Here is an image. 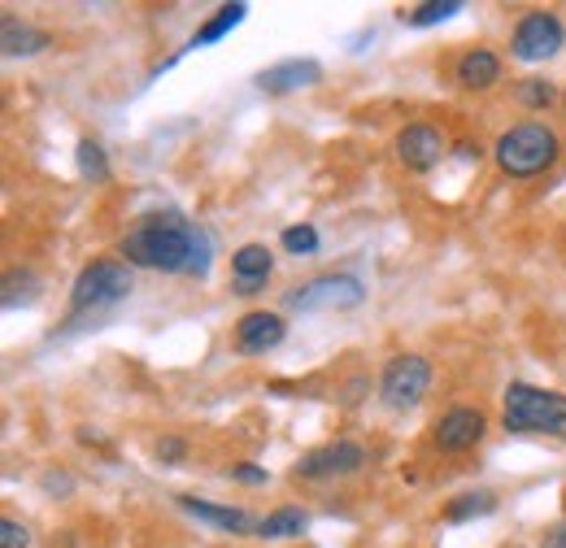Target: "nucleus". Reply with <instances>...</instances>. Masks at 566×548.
<instances>
[{"label": "nucleus", "instance_id": "1", "mask_svg": "<svg viewBox=\"0 0 566 548\" xmlns=\"http://www.w3.org/2000/svg\"><path fill=\"white\" fill-rule=\"evenodd\" d=\"M118 253H123L127 266H140V271L206 278L210 274L213 240L197 222H188L179 209H157V213H144L127 226Z\"/></svg>", "mask_w": 566, "mask_h": 548}, {"label": "nucleus", "instance_id": "2", "mask_svg": "<svg viewBox=\"0 0 566 548\" xmlns=\"http://www.w3.org/2000/svg\"><path fill=\"white\" fill-rule=\"evenodd\" d=\"M501 426L514 435H554L566 440V392L510 383L501 397Z\"/></svg>", "mask_w": 566, "mask_h": 548}, {"label": "nucleus", "instance_id": "3", "mask_svg": "<svg viewBox=\"0 0 566 548\" xmlns=\"http://www.w3.org/2000/svg\"><path fill=\"white\" fill-rule=\"evenodd\" d=\"M558 157H563V139L545 123H518V127L501 131L493 144L496 170L510 179H536L549 166H558Z\"/></svg>", "mask_w": 566, "mask_h": 548}, {"label": "nucleus", "instance_id": "4", "mask_svg": "<svg viewBox=\"0 0 566 548\" xmlns=\"http://www.w3.org/2000/svg\"><path fill=\"white\" fill-rule=\"evenodd\" d=\"M132 287H136V278H132V266L127 262H118V257H101V262H92V266H83L78 278H74L71 287V314L74 318H83V314H109V309H118L127 296H132Z\"/></svg>", "mask_w": 566, "mask_h": 548}, {"label": "nucleus", "instance_id": "5", "mask_svg": "<svg viewBox=\"0 0 566 548\" xmlns=\"http://www.w3.org/2000/svg\"><path fill=\"white\" fill-rule=\"evenodd\" d=\"M366 301V283L357 274H318L301 287H292L283 296L287 314H336V309H354Z\"/></svg>", "mask_w": 566, "mask_h": 548}, {"label": "nucleus", "instance_id": "6", "mask_svg": "<svg viewBox=\"0 0 566 548\" xmlns=\"http://www.w3.org/2000/svg\"><path fill=\"white\" fill-rule=\"evenodd\" d=\"M566 44V27L558 13L549 9H527L518 22H514V35H510V57L523 62V66H536V62H549L558 57Z\"/></svg>", "mask_w": 566, "mask_h": 548}, {"label": "nucleus", "instance_id": "7", "mask_svg": "<svg viewBox=\"0 0 566 548\" xmlns=\"http://www.w3.org/2000/svg\"><path fill=\"white\" fill-rule=\"evenodd\" d=\"M431 392V361L419 352H397L379 375V401L388 410H415Z\"/></svg>", "mask_w": 566, "mask_h": 548}, {"label": "nucleus", "instance_id": "8", "mask_svg": "<svg viewBox=\"0 0 566 548\" xmlns=\"http://www.w3.org/2000/svg\"><path fill=\"white\" fill-rule=\"evenodd\" d=\"M366 466V449L354 440H327L296 462V479H349Z\"/></svg>", "mask_w": 566, "mask_h": 548}, {"label": "nucleus", "instance_id": "9", "mask_svg": "<svg viewBox=\"0 0 566 548\" xmlns=\"http://www.w3.org/2000/svg\"><path fill=\"white\" fill-rule=\"evenodd\" d=\"M489 435V413L480 405H453L431 422V444L440 453H471Z\"/></svg>", "mask_w": 566, "mask_h": 548}, {"label": "nucleus", "instance_id": "10", "mask_svg": "<svg viewBox=\"0 0 566 548\" xmlns=\"http://www.w3.org/2000/svg\"><path fill=\"white\" fill-rule=\"evenodd\" d=\"M397 161L406 166V170H415V175H427V170H436L440 166V157H444V136L431 127V123H410V127H401L397 131Z\"/></svg>", "mask_w": 566, "mask_h": 548}, {"label": "nucleus", "instance_id": "11", "mask_svg": "<svg viewBox=\"0 0 566 548\" xmlns=\"http://www.w3.org/2000/svg\"><path fill=\"white\" fill-rule=\"evenodd\" d=\"M283 336H287V323L283 314H271V309H249L235 323V348L244 357H266L271 348H280Z\"/></svg>", "mask_w": 566, "mask_h": 548}, {"label": "nucleus", "instance_id": "12", "mask_svg": "<svg viewBox=\"0 0 566 548\" xmlns=\"http://www.w3.org/2000/svg\"><path fill=\"white\" fill-rule=\"evenodd\" d=\"M275 274V253L266 244H240L231 253V287L235 296H258Z\"/></svg>", "mask_w": 566, "mask_h": 548}, {"label": "nucleus", "instance_id": "13", "mask_svg": "<svg viewBox=\"0 0 566 548\" xmlns=\"http://www.w3.org/2000/svg\"><path fill=\"white\" fill-rule=\"evenodd\" d=\"M314 83H323V66L314 57H287V62H275L258 74V87L271 96H287V92H301Z\"/></svg>", "mask_w": 566, "mask_h": 548}, {"label": "nucleus", "instance_id": "14", "mask_svg": "<svg viewBox=\"0 0 566 548\" xmlns=\"http://www.w3.org/2000/svg\"><path fill=\"white\" fill-rule=\"evenodd\" d=\"M179 500V509L184 514H192V518H201V523H210L218 531H231V536H240V531H249L253 527V518L240 509V505H213L206 496H175Z\"/></svg>", "mask_w": 566, "mask_h": 548}, {"label": "nucleus", "instance_id": "15", "mask_svg": "<svg viewBox=\"0 0 566 548\" xmlns=\"http://www.w3.org/2000/svg\"><path fill=\"white\" fill-rule=\"evenodd\" d=\"M453 78L467 92H484V87H493L496 78H501V57H496L493 49H467L458 57V66H453Z\"/></svg>", "mask_w": 566, "mask_h": 548}, {"label": "nucleus", "instance_id": "16", "mask_svg": "<svg viewBox=\"0 0 566 548\" xmlns=\"http://www.w3.org/2000/svg\"><path fill=\"white\" fill-rule=\"evenodd\" d=\"M49 44H53V35L40 31V27L13 22V18H4V27H0V49H4V57H35V53H44Z\"/></svg>", "mask_w": 566, "mask_h": 548}, {"label": "nucleus", "instance_id": "17", "mask_svg": "<svg viewBox=\"0 0 566 548\" xmlns=\"http://www.w3.org/2000/svg\"><path fill=\"white\" fill-rule=\"evenodd\" d=\"M305 527H310V518H305L301 505H280L275 514H266V518L258 523V536H262V540H292V536H301Z\"/></svg>", "mask_w": 566, "mask_h": 548}, {"label": "nucleus", "instance_id": "18", "mask_svg": "<svg viewBox=\"0 0 566 548\" xmlns=\"http://www.w3.org/2000/svg\"><path fill=\"white\" fill-rule=\"evenodd\" d=\"M244 13H249V4H244V0H235V4H222V9L213 13L210 22H206V27L192 35V44H188V49H206V44H218L222 35H231V31L244 22Z\"/></svg>", "mask_w": 566, "mask_h": 548}, {"label": "nucleus", "instance_id": "19", "mask_svg": "<svg viewBox=\"0 0 566 548\" xmlns=\"http://www.w3.org/2000/svg\"><path fill=\"white\" fill-rule=\"evenodd\" d=\"M74 161H78V175L87 179V183H109L114 179V170H109V157H105V148L96 144V139H78L74 144Z\"/></svg>", "mask_w": 566, "mask_h": 548}, {"label": "nucleus", "instance_id": "20", "mask_svg": "<svg viewBox=\"0 0 566 548\" xmlns=\"http://www.w3.org/2000/svg\"><path fill=\"white\" fill-rule=\"evenodd\" d=\"M496 509L493 492H467V496H453L444 505V523H471V518H484Z\"/></svg>", "mask_w": 566, "mask_h": 548}, {"label": "nucleus", "instance_id": "21", "mask_svg": "<svg viewBox=\"0 0 566 548\" xmlns=\"http://www.w3.org/2000/svg\"><path fill=\"white\" fill-rule=\"evenodd\" d=\"M462 9H467L462 0H427V4L406 9V13H401V22L423 31V27H436V22H449V18H453V13H462Z\"/></svg>", "mask_w": 566, "mask_h": 548}, {"label": "nucleus", "instance_id": "22", "mask_svg": "<svg viewBox=\"0 0 566 548\" xmlns=\"http://www.w3.org/2000/svg\"><path fill=\"white\" fill-rule=\"evenodd\" d=\"M518 101H523L527 109H549V105L558 101V87H554L549 78H523V83H518Z\"/></svg>", "mask_w": 566, "mask_h": 548}, {"label": "nucleus", "instance_id": "23", "mask_svg": "<svg viewBox=\"0 0 566 548\" xmlns=\"http://www.w3.org/2000/svg\"><path fill=\"white\" fill-rule=\"evenodd\" d=\"M280 244L292 253V257H310V253H318V231L310 226V222H301V226H287L280 235Z\"/></svg>", "mask_w": 566, "mask_h": 548}, {"label": "nucleus", "instance_id": "24", "mask_svg": "<svg viewBox=\"0 0 566 548\" xmlns=\"http://www.w3.org/2000/svg\"><path fill=\"white\" fill-rule=\"evenodd\" d=\"M153 453H157V462H161V466H179V462L188 457V444H184L179 435H161V440L153 444Z\"/></svg>", "mask_w": 566, "mask_h": 548}, {"label": "nucleus", "instance_id": "25", "mask_svg": "<svg viewBox=\"0 0 566 548\" xmlns=\"http://www.w3.org/2000/svg\"><path fill=\"white\" fill-rule=\"evenodd\" d=\"M0 548H31V531L13 518H0Z\"/></svg>", "mask_w": 566, "mask_h": 548}, {"label": "nucleus", "instance_id": "26", "mask_svg": "<svg viewBox=\"0 0 566 548\" xmlns=\"http://www.w3.org/2000/svg\"><path fill=\"white\" fill-rule=\"evenodd\" d=\"M227 475L235 483H249V487H266V483H271V475H266L262 466H253V462H240V466H231Z\"/></svg>", "mask_w": 566, "mask_h": 548}, {"label": "nucleus", "instance_id": "27", "mask_svg": "<svg viewBox=\"0 0 566 548\" xmlns=\"http://www.w3.org/2000/svg\"><path fill=\"white\" fill-rule=\"evenodd\" d=\"M458 157H462V161H480V157H484V148H480V144H471V139H462V144H458Z\"/></svg>", "mask_w": 566, "mask_h": 548}, {"label": "nucleus", "instance_id": "28", "mask_svg": "<svg viewBox=\"0 0 566 548\" xmlns=\"http://www.w3.org/2000/svg\"><path fill=\"white\" fill-rule=\"evenodd\" d=\"M545 548H566V523H558V527L545 536Z\"/></svg>", "mask_w": 566, "mask_h": 548}]
</instances>
